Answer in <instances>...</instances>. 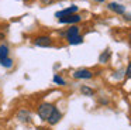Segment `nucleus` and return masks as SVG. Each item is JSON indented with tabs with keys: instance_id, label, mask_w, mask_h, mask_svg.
<instances>
[{
	"instance_id": "6",
	"label": "nucleus",
	"mask_w": 131,
	"mask_h": 130,
	"mask_svg": "<svg viewBox=\"0 0 131 130\" xmlns=\"http://www.w3.org/2000/svg\"><path fill=\"white\" fill-rule=\"evenodd\" d=\"M59 20L61 24H76V23H79L80 20H82V17L79 16V14H69V16H65V17H61Z\"/></svg>"
},
{
	"instance_id": "18",
	"label": "nucleus",
	"mask_w": 131,
	"mask_h": 130,
	"mask_svg": "<svg viewBox=\"0 0 131 130\" xmlns=\"http://www.w3.org/2000/svg\"><path fill=\"white\" fill-rule=\"evenodd\" d=\"M124 18H125V20H131V16H130V14H125Z\"/></svg>"
},
{
	"instance_id": "7",
	"label": "nucleus",
	"mask_w": 131,
	"mask_h": 130,
	"mask_svg": "<svg viewBox=\"0 0 131 130\" xmlns=\"http://www.w3.org/2000/svg\"><path fill=\"white\" fill-rule=\"evenodd\" d=\"M78 13V6H71L68 8H63V10H59L55 13V17L61 18V17H65V16H69V14H76Z\"/></svg>"
},
{
	"instance_id": "17",
	"label": "nucleus",
	"mask_w": 131,
	"mask_h": 130,
	"mask_svg": "<svg viewBox=\"0 0 131 130\" xmlns=\"http://www.w3.org/2000/svg\"><path fill=\"white\" fill-rule=\"evenodd\" d=\"M41 2H42V4H44V6H47V4H51L52 0H41Z\"/></svg>"
},
{
	"instance_id": "10",
	"label": "nucleus",
	"mask_w": 131,
	"mask_h": 130,
	"mask_svg": "<svg viewBox=\"0 0 131 130\" xmlns=\"http://www.w3.org/2000/svg\"><path fill=\"white\" fill-rule=\"evenodd\" d=\"M10 55V48L7 44H2L0 45V59H4Z\"/></svg>"
},
{
	"instance_id": "8",
	"label": "nucleus",
	"mask_w": 131,
	"mask_h": 130,
	"mask_svg": "<svg viewBox=\"0 0 131 130\" xmlns=\"http://www.w3.org/2000/svg\"><path fill=\"white\" fill-rule=\"evenodd\" d=\"M108 8H110L111 11H114V13L117 14H124L125 13V7L121 4H118V3H108Z\"/></svg>"
},
{
	"instance_id": "3",
	"label": "nucleus",
	"mask_w": 131,
	"mask_h": 130,
	"mask_svg": "<svg viewBox=\"0 0 131 130\" xmlns=\"http://www.w3.org/2000/svg\"><path fill=\"white\" fill-rule=\"evenodd\" d=\"M34 45L41 47V48H48V47H52V45H54V41H52V38L48 35H38L34 38Z\"/></svg>"
},
{
	"instance_id": "4",
	"label": "nucleus",
	"mask_w": 131,
	"mask_h": 130,
	"mask_svg": "<svg viewBox=\"0 0 131 130\" xmlns=\"http://www.w3.org/2000/svg\"><path fill=\"white\" fill-rule=\"evenodd\" d=\"M61 120H62V112L55 106V109L52 110L49 117L47 119V124H48V126H55V124H58Z\"/></svg>"
},
{
	"instance_id": "14",
	"label": "nucleus",
	"mask_w": 131,
	"mask_h": 130,
	"mask_svg": "<svg viewBox=\"0 0 131 130\" xmlns=\"http://www.w3.org/2000/svg\"><path fill=\"white\" fill-rule=\"evenodd\" d=\"M66 41H68L71 45H78V44H82L83 42V37L79 34V35H75V37H72V38H68Z\"/></svg>"
},
{
	"instance_id": "16",
	"label": "nucleus",
	"mask_w": 131,
	"mask_h": 130,
	"mask_svg": "<svg viewBox=\"0 0 131 130\" xmlns=\"http://www.w3.org/2000/svg\"><path fill=\"white\" fill-rule=\"evenodd\" d=\"M125 75H127V78H130V79H131V61H130V64H128V67H127Z\"/></svg>"
},
{
	"instance_id": "12",
	"label": "nucleus",
	"mask_w": 131,
	"mask_h": 130,
	"mask_svg": "<svg viewBox=\"0 0 131 130\" xmlns=\"http://www.w3.org/2000/svg\"><path fill=\"white\" fill-rule=\"evenodd\" d=\"M80 93H82L83 96H93L94 90L92 89V88H89L88 85H82V86H80Z\"/></svg>"
},
{
	"instance_id": "9",
	"label": "nucleus",
	"mask_w": 131,
	"mask_h": 130,
	"mask_svg": "<svg viewBox=\"0 0 131 130\" xmlns=\"http://www.w3.org/2000/svg\"><path fill=\"white\" fill-rule=\"evenodd\" d=\"M79 31H80V28L78 27V25H71V27L65 31V38L68 40V38H72V37H75V35H79Z\"/></svg>"
},
{
	"instance_id": "15",
	"label": "nucleus",
	"mask_w": 131,
	"mask_h": 130,
	"mask_svg": "<svg viewBox=\"0 0 131 130\" xmlns=\"http://www.w3.org/2000/svg\"><path fill=\"white\" fill-rule=\"evenodd\" d=\"M108 58H110V51L107 50V51H104V52L99 57V61L102 62V64H106V62L108 61Z\"/></svg>"
},
{
	"instance_id": "5",
	"label": "nucleus",
	"mask_w": 131,
	"mask_h": 130,
	"mask_svg": "<svg viewBox=\"0 0 131 130\" xmlns=\"http://www.w3.org/2000/svg\"><path fill=\"white\" fill-rule=\"evenodd\" d=\"M75 79H92L93 78V72L86 68H82V69H76L73 73H72Z\"/></svg>"
},
{
	"instance_id": "11",
	"label": "nucleus",
	"mask_w": 131,
	"mask_h": 130,
	"mask_svg": "<svg viewBox=\"0 0 131 130\" xmlns=\"http://www.w3.org/2000/svg\"><path fill=\"white\" fill-rule=\"evenodd\" d=\"M0 65L3 68H6V69H10V68H13L14 62H13V59L10 58V57H7V58H4V59H0Z\"/></svg>"
},
{
	"instance_id": "13",
	"label": "nucleus",
	"mask_w": 131,
	"mask_h": 130,
	"mask_svg": "<svg viewBox=\"0 0 131 130\" xmlns=\"http://www.w3.org/2000/svg\"><path fill=\"white\" fill-rule=\"evenodd\" d=\"M52 81H54V83L58 85V86H65V85H66V81L59 75V73H55L54 78H52Z\"/></svg>"
},
{
	"instance_id": "20",
	"label": "nucleus",
	"mask_w": 131,
	"mask_h": 130,
	"mask_svg": "<svg viewBox=\"0 0 131 130\" xmlns=\"http://www.w3.org/2000/svg\"><path fill=\"white\" fill-rule=\"evenodd\" d=\"M96 2H99V3H102V2H104V0H96Z\"/></svg>"
},
{
	"instance_id": "1",
	"label": "nucleus",
	"mask_w": 131,
	"mask_h": 130,
	"mask_svg": "<svg viewBox=\"0 0 131 130\" xmlns=\"http://www.w3.org/2000/svg\"><path fill=\"white\" fill-rule=\"evenodd\" d=\"M55 109V105L51 102H42L37 106V116L40 120L47 122V119L49 117V115L52 113V110Z\"/></svg>"
},
{
	"instance_id": "19",
	"label": "nucleus",
	"mask_w": 131,
	"mask_h": 130,
	"mask_svg": "<svg viewBox=\"0 0 131 130\" xmlns=\"http://www.w3.org/2000/svg\"><path fill=\"white\" fill-rule=\"evenodd\" d=\"M128 40H130V44H131V34L128 35Z\"/></svg>"
},
{
	"instance_id": "2",
	"label": "nucleus",
	"mask_w": 131,
	"mask_h": 130,
	"mask_svg": "<svg viewBox=\"0 0 131 130\" xmlns=\"http://www.w3.org/2000/svg\"><path fill=\"white\" fill-rule=\"evenodd\" d=\"M16 119L23 124H30V123H32V113L30 112L28 109L21 107V109H18L17 113H16Z\"/></svg>"
}]
</instances>
